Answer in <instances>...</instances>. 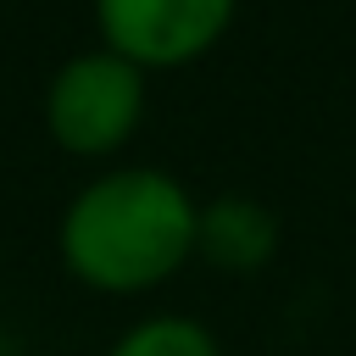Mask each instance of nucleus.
<instances>
[{
    "label": "nucleus",
    "instance_id": "obj_6",
    "mask_svg": "<svg viewBox=\"0 0 356 356\" xmlns=\"http://www.w3.org/2000/svg\"><path fill=\"white\" fill-rule=\"evenodd\" d=\"M0 356H6V334H0Z\"/></svg>",
    "mask_w": 356,
    "mask_h": 356
},
{
    "label": "nucleus",
    "instance_id": "obj_5",
    "mask_svg": "<svg viewBox=\"0 0 356 356\" xmlns=\"http://www.w3.org/2000/svg\"><path fill=\"white\" fill-rule=\"evenodd\" d=\"M106 356H222L217 334L200 323V317H184V312H156V317H139L128 323Z\"/></svg>",
    "mask_w": 356,
    "mask_h": 356
},
{
    "label": "nucleus",
    "instance_id": "obj_1",
    "mask_svg": "<svg viewBox=\"0 0 356 356\" xmlns=\"http://www.w3.org/2000/svg\"><path fill=\"white\" fill-rule=\"evenodd\" d=\"M195 217L200 200L167 167H106L61 206L56 256L100 295H145L195 256Z\"/></svg>",
    "mask_w": 356,
    "mask_h": 356
},
{
    "label": "nucleus",
    "instance_id": "obj_2",
    "mask_svg": "<svg viewBox=\"0 0 356 356\" xmlns=\"http://www.w3.org/2000/svg\"><path fill=\"white\" fill-rule=\"evenodd\" d=\"M39 111H44V134L67 156L83 161L117 156L145 122V72L111 56L106 44H89L50 72Z\"/></svg>",
    "mask_w": 356,
    "mask_h": 356
},
{
    "label": "nucleus",
    "instance_id": "obj_3",
    "mask_svg": "<svg viewBox=\"0 0 356 356\" xmlns=\"http://www.w3.org/2000/svg\"><path fill=\"white\" fill-rule=\"evenodd\" d=\"M95 33L111 56L139 72L189 67L222 44L239 17V0H89Z\"/></svg>",
    "mask_w": 356,
    "mask_h": 356
},
{
    "label": "nucleus",
    "instance_id": "obj_4",
    "mask_svg": "<svg viewBox=\"0 0 356 356\" xmlns=\"http://www.w3.org/2000/svg\"><path fill=\"white\" fill-rule=\"evenodd\" d=\"M278 250V211L250 195H217L200 200L195 217V256L217 273H256Z\"/></svg>",
    "mask_w": 356,
    "mask_h": 356
}]
</instances>
